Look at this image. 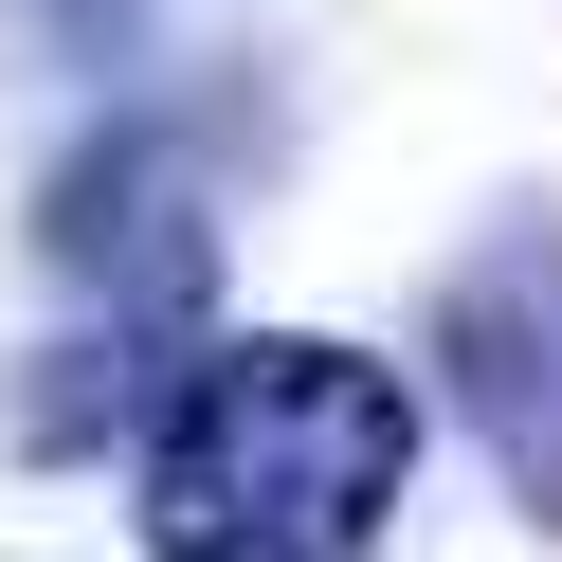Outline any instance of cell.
<instances>
[{"instance_id": "1", "label": "cell", "mask_w": 562, "mask_h": 562, "mask_svg": "<svg viewBox=\"0 0 562 562\" xmlns=\"http://www.w3.org/2000/svg\"><path fill=\"white\" fill-rule=\"evenodd\" d=\"M417 472V400L363 345H218L164 400L146 544L164 562H345Z\"/></svg>"}, {"instance_id": "2", "label": "cell", "mask_w": 562, "mask_h": 562, "mask_svg": "<svg viewBox=\"0 0 562 562\" xmlns=\"http://www.w3.org/2000/svg\"><path fill=\"white\" fill-rule=\"evenodd\" d=\"M453 400H472L490 472L526 490V508L562 526V236H508V255L453 272Z\"/></svg>"}]
</instances>
